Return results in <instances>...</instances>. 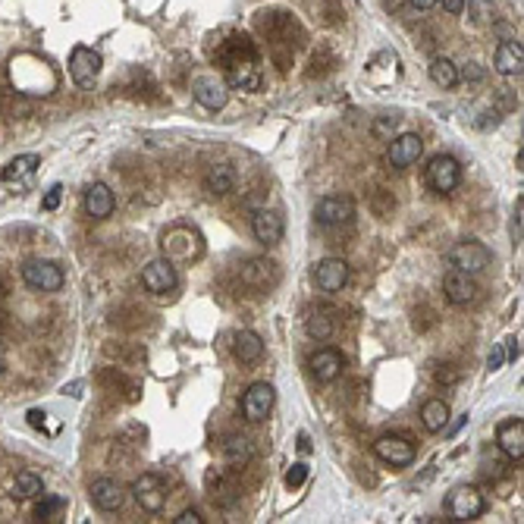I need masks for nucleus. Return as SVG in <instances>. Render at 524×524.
Returning a JSON list of instances; mask_svg holds the SVG:
<instances>
[{
    "instance_id": "obj_1",
    "label": "nucleus",
    "mask_w": 524,
    "mask_h": 524,
    "mask_svg": "<svg viewBox=\"0 0 524 524\" xmlns=\"http://www.w3.org/2000/svg\"><path fill=\"white\" fill-rule=\"evenodd\" d=\"M10 79H13V85H16V91H23V94H50L54 91V85H57V79H54V69L47 67L45 60H38V57H13V63H10Z\"/></svg>"
},
{
    "instance_id": "obj_2",
    "label": "nucleus",
    "mask_w": 524,
    "mask_h": 524,
    "mask_svg": "<svg viewBox=\"0 0 524 524\" xmlns=\"http://www.w3.org/2000/svg\"><path fill=\"white\" fill-rule=\"evenodd\" d=\"M164 254L170 261H195L201 258L205 245H201V232L192 227H173L164 232Z\"/></svg>"
},
{
    "instance_id": "obj_3",
    "label": "nucleus",
    "mask_w": 524,
    "mask_h": 524,
    "mask_svg": "<svg viewBox=\"0 0 524 524\" xmlns=\"http://www.w3.org/2000/svg\"><path fill=\"white\" fill-rule=\"evenodd\" d=\"M458 183H462V164L452 154H436L431 164H427V186L440 195L455 192Z\"/></svg>"
},
{
    "instance_id": "obj_4",
    "label": "nucleus",
    "mask_w": 524,
    "mask_h": 524,
    "mask_svg": "<svg viewBox=\"0 0 524 524\" xmlns=\"http://www.w3.org/2000/svg\"><path fill=\"white\" fill-rule=\"evenodd\" d=\"M449 264H452L455 270H465V273H480L493 264V251L486 249V245L468 239V242H458L455 249L449 251Z\"/></svg>"
},
{
    "instance_id": "obj_5",
    "label": "nucleus",
    "mask_w": 524,
    "mask_h": 524,
    "mask_svg": "<svg viewBox=\"0 0 524 524\" xmlns=\"http://www.w3.org/2000/svg\"><path fill=\"white\" fill-rule=\"evenodd\" d=\"M98 72H101V54L94 47H72L69 54V76L72 82L79 85V89H91L94 82H98Z\"/></svg>"
},
{
    "instance_id": "obj_6",
    "label": "nucleus",
    "mask_w": 524,
    "mask_h": 524,
    "mask_svg": "<svg viewBox=\"0 0 524 524\" xmlns=\"http://www.w3.org/2000/svg\"><path fill=\"white\" fill-rule=\"evenodd\" d=\"M449 512H452L455 521H474L484 515L486 508V499L484 493L477 490V486H455L452 493H449Z\"/></svg>"
},
{
    "instance_id": "obj_7",
    "label": "nucleus",
    "mask_w": 524,
    "mask_h": 524,
    "mask_svg": "<svg viewBox=\"0 0 524 524\" xmlns=\"http://www.w3.org/2000/svg\"><path fill=\"white\" fill-rule=\"evenodd\" d=\"M355 217V201L348 195H324L314 205V220L324 227H342Z\"/></svg>"
},
{
    "instance_id": "obj_8",
    "label": "nucleus",
    "mask_w": 524,
    "mask_h": 524,
    "mask_svg": "<svg viewBox=\"0 0 524 524\" xmlns=\"http://www.w3.org/2000/svg\"><path fill=\"white\" fill-rule=\"evenodd\" d=\"M176 283H179V276H176V267H173L170 258H157V261H151V264H144L142 286L148 289V292L166 295V292L176 289Z\"/></svg>"
},
{
    "instance_id": "obj_9",
    "label": "nucleus",
    "mask_w": 524,
    "mask_h": 524,
    "mask_svg": "<svg viewBox=\"0 0 524 524\" xmlns=\"http://www.w3.org/2000/svg\"><path fill=\"white\" fill-rule=\"evenodd\" d=\"M132 496L138 499V506H142L144 512H160V508H164V502H166V484H164V477L154 474V471H144L142 477H135Z\"/></svg>"
},
{
    "instance_id": "obj_10",
    "label": "nucleus",
    "mask_w": 524,
    "mask_h": 524,
    "mask_svg": "<svg viewBox=\"0 0 524 524\" xmlns=\"http://www.w3.org/2000/svg\"><path fill=\"white\" fill-rule=\"evenodd\" d=\"M192 94L205 110H223L229 101V89L220 76H195L192 79Z\"/></svg>"
},
{
    "instance_id": "obj_11",
    "label": "nucleus",
    "mask_w": 524,
    "mask_h": 524,
    "mask_svg": "<svg viewBox=\"0 0 524 524\" xmlns=\"http://www.w3.org/2000/svg\"><path fill=\"white\" fill-rule=\"evenodd\" d=\"M273 402H276V389L270 387V383L258 380V383H251V387L245 389V396H242V414L258 424V421H264L267 414L273 411Z\"/></svg>"
},
{
    "instance_id": "obj_12",
    "label": "nucleus",
    "mask_w": 524,
    "mask_h": 524,
    "mask_svg": "<svg viewBox=\"0 0 524 524\" xmlns=\"http://www.w3.org/2000/svg\"><path fill=\"white\" fill-rule=\"evenodd\" d=\"M23 280L38 292H57L63 286V270L54 261H28L23 267Z\"/></svg>"
},
{
    "instance_id": "obj_13",
    "label": "nucleus",
    "mask_w": 524,
    "mask_h": 524,
    "mask_svg": "<svg viewBox=\"0 0 524 524\" xmlns=\"http://www.w3.org/2000/svg\"><path fill=\"white\" fill-rule=\"evenodd\" d=\"M374 455L380 458V462L392 465V468H405V465L414 462V446L405 440V436L387 433V436H380V440L374 443Z\"/></svg>"
},
{
    "instance_id": "obj_14",
    "label": "nucleus",
    "mask_w": 524,
    "mask_h": 524,
    "mask_svg": "<svg viewBox=\"0 0 524 524\" xmlns=\"http://www.w3.org/2000/svg\"><path fill=\"white\" fill-rule=\"evenodd\" d=\"M443 292H446V298L452 304L465 308V304L477 302L480 289L474 283V273H465V270H455V267H452V270L446 273V280H443Z\"/></svg>"
},
{
    "instance_id": "obj_15",
    "label": "nucleus",
    "mask_w": 524,
    "mask_h": 524,
    "mask_svg": "<svg viewBox=\"0 0 524 524\" xmlns=\"http://www.w3.org/2000/svg\"><path fill=\"white\" fill-rule=\"evenodd\" d=\"M89 496L94 502V508H101V512H116V508H123V502H126V490H123L120 480L98 477L89 486Z\"/></svg>"
},
{
    "instance_id": "obj_16",
    "label": "nucleus",
    "mask_w": 524,
    "mask_h": 524,
    "mask_svg": "<svg viewBox=\"0 0 524 524\" xmlns=\"http://www.w3.org/2000/svg\"><path fill=\"white\" fill-rule=\"evenodd\" d=\"M421 154H424V142H421V135L405 132V135L392 138V144L387 151V160H389V166H396V170H405V166L418 164Z\"/></svg>"
},
{
    "instance_id": "obj_17",
    "label": "nucleus",
    "mask_w": 524,
    "mask_h": 524,
    "mask_svg": "<svg viewBox=\"0 0 524 524\" xmlns=\"http://www.w3.org/2000/svg\"><path fill=\"white\" fill-rule=\"evenodd\" d=\"M314 283L320 292H339L348 283V264L342 258H324L314 267Z\"/></svg>"
},
{
    "instance_id": "obj_18",
    "label": "nucleus",
    "mask_w": 524,
    "mask_h": 524,
    "mask_svg": "<svg viewBox=\"0 0 524 524\" xmlns=\"http://www.w3.org/2000/svg\"><path fill=\"white\" fill-rule=\"evenodd\" d=\"M496 443H499L502 452H506V458L521 462V458H524V421L512 418V421H506V424H499Z\"/></svg>"
},
{
    "instance_id": "obj_19",
    "label": "nucleus",
    "mask_w": 524,
    "mask_h": 524,
    "mask_svg": "<svg viewBox=\"0 0 524 524\" xmlns=\"http://www.w3.org/2000/svg\"><path fill=\"white\" fill-rule=\"evenodd\" d=\"M229 85H232V89H242V91H258L261 89L258 57L251 54L249 60H242V57L229 60Z\"/></svg>"
},
{
    "instance_id": "obj_20",
    "label": "nucleus",
    "mask_w": 524,
    "mask_h": 524,
    "mask_svg": "<svg viewBox=\"0 0 524 524\" xmlns=\"http://www.w3.org/2000/svg\"><path fill=\"white\" fill-rule=\"evenodd\" d=\"M276 280H280V270H276V264L267 258H254L242 267V283L251 289H261V292L276 286Z\"/></svg>"
},
{
    "instance_id": "obj_21",
    "label": "nucleus",
    "mask_w": 524,
    "mask_h": 524,
    "mask_svg": "<svg viewBox=\"0 0 524 524\" xmlns=\"http://www.w3.org/2000/svg\"><path fill=\"white\" fill-rule=\"evenodd\" d=\"M251 232L261 245H276L283 239V217L273 210H254L251 214Z\"/></svg>"
},
{
    "instance_id": "obj_22",
    "label": "nucleus",
    "mask_w": 524,
    "mask_h": 524,
    "mask_svg": "<svg viewBox=\"0 0 524 524\" xmlns=\"http://www.w3.org/2000/svg\"><path fill=\"white\" fill-rule=\"evenodd\" d=\"M113 207H116V198L107 183H91L85 188V210H89V217L104 220V217L113 214Z\"/></svg>"
},
{
    "instance_id": "obj_23",
    "label": "nucleus",
    "mask_w": 524,
    "mask_h": 524,
    "mask_svg": "<svg viewBox=\"0 0 524 524\" xmlns=\"http://www.w3.org/2000/svg\"><path fill=\"white\" fill-rule=\"evenodd\" d=\"M342 355L336 348H320V352L311 355V374H314L317 383H333L342 374Z\"/></svg>"
},
{
    "instance_id": "obj_24",
    "label": "nucleus",
    "mask_w": 524,
    "mask_h": 524,
    "mask_svg": "<svg viewBox=\"0 0 524 524\" xmlns=\"http://www.w3.org/2000/svg\"><path fill=\"white\" fill-rule=\"evenodd\" d=\"M38 164L41 160L35 157V154H23V157H13L10 164L4 166V173H0V179H4L6 186H16V188H23L32 183V176H35V170H38Z\"/></svg>"
},
{
    "instance_id": "obj_25",
    "label": "nucleus",
    "mask_w": 524,
    "mask_h": 524,
    "mask_svg": "<svg viewBox=\"0 0 524 524\" xmlns=\"http://www.w3.org/2000/svg\"><path fill=\"white\" fill-rule=\"evenodd\" d=\"M232 352H236V358L242 361V365H258V361L264 358V339L254 330H242L232 339Z\"/></svg>"
},
{
    "instance_id": "obj_26",
    "label": "nucleus",
    "mask_w": 524,
    "mask_h": 524,
    "mask_svg": "<svg viewBox=\"0 0 524 524\" xmlns=\"http://www.w3.org/2000/svg\"><path fill=\"white\" fill-rule=\"evenodd\" d=\"M521 67H524L521 41H502L496 47V69L502 76H521Z\"/></svg>"
},
{
    "instance_id": "obj_27",
    "label": "nucleus",
    "mask_w": 524,
    "mask_h": 524,
    "mask_svg": "<svg viewBox=\"0 0 524 524\" xmlns=\"http://www.w3.org/2000/svg\"><path fill=\"white\" fill-rule=\"evenodd\" d=\"M232 186H236V173H232L229 164H214L207 170L205 176V188L210 195H217V198H223V195L232 192Z\"/></svg>"
},
{
    "instance_id": "obj_28",
    "label": "nucleus",
    "mask_w": 524,
    "mask_h": 524,
    "mask_svg": "<svg viewBox=\"0 0 524 524\" xmlns=\"http://www.w3.org/2000/svg\"><path fill=\"white\" fill-rule=\"evenodd\" d=\"M421 424H424V431H431V433L446 431V424H449V405L443 402V399H431V402L421 409Z\"/></svg>"
},
{
    "instance_id": "obj_29",
    "label": "nucleus",
    "mask_w": 524,
    "mask_h": 524,
    "mask_svg": "<svg viewBox=\"0 0 524 524\" xmlns=\"http://www.w3.org/2000/svg\"><path fill=\"white\" fill-rule=\"evenodd\" d=\"M223 455H227L229 465L242 468V465H249L254 458V446H251L249 436H229V440L223 443Z\"/></svg>"
},
{
    "instance_id": "obj_30",
    "label": "nucleus",
    "mask_w": 524,
    "mask_h": 524,
    "mask_svg": "<svg viewBox=\"0 0 524 524\" xmlns=\"http://www.w3.org/2000/svg\"><path fill=\"white\" fill-rule=\"evenodd\" d=\"M431 82L440 85V89H455L458 85V67L449 57H436L431 60Z\"/></svg>"
},
{
    "instance_id": "obj_31",
    "label": "nucleus",
    "mask_w": 524,
    "mask_h": 524,
    "mask_svg": "<svg viewBox=\"0 0 524 524\" xmlns=\"http://www.w3.org/2000/svg\"><path fill=\"white\" fill-rule=\"evenodd\" d=\"M45 493V484H41L38 474H32V471H19L16 480H13V496L16 499H35Z\"/></svg>"
},
{
    "instance_id": "obj_32",
    "label": "nucleus",
    "mask_w": 524,
    "mask_h": 524,
    "mask_svg": "<svg viewBox=\"0 0 524 524\" xmlns=\"http://www.w3.org/2000/svg\"><path fill=\"white\" fill-rule=\"evenodd\" d=\"M304 330H308V336L311 339H317V342H326L333 336V320L324 314V311H311L308 317H304Z\"/></svg>"
},
{
    "instance_id": "obj_33",
    "label": "nucleus",
    "mask_w": 524,
    "mask_h": 524,
    "mask_svg": "<svg viewBox=\"0 0 524 524\" xmlns=\"http://www.w3.org/2000/svg\"><path fill=\"white\" fill-rule=\"evenodd\" d=\"M465 6L471 10V19H474L477 25L493 23V16H496V6H493V0H465Z\"/></svg>"
},
{
    "instance_id": "obj_34",
    "label": "nucleus",
    "mask_w": 524,
    "mask_h": 524,
    "mask_svg": "<svg viewBox=\"0 0 524 524\" xmlns=\"http://www.w3.org/2000/svg\"><path fill=\"white\" fill-rule=\"evenodd\" d=\"M67 508V499L63 496H41V502H38V508H35V515H38L41 521H54L57 515Z\"/></svg>"
},
{
    "instance_id": "obj_35",
    "label": "nucleus",
    "mask_w": 524,
    "mask_h": 524,
    "mask_svg": "<svg viewBox=\"0 0 524 524\" xmlns=\"http://www.w3.org/2000/svg\"><path fill=\"white\" fill-rule=\"evenodd\" d=\"M304 477H308V465H292V468H289V474H286V486L289 490H295V486H302L304 484Z\"/></svg>"
},
{
    "instance_id": "obj_36",
    "label": "nucleus",
    "mask_w": 524,
    "mask_h": 524,
    "mask_svg": "<svg viewBox=\"0 0 524 524\" xmlns=\"http://www.w3.org/2000/svg\"><path fill=\"white\" fill-rule=\"evenodd\" d=\"M60 195H63L60 186H50L47 195H45V201H41V207H45V210H57V205H60Z\"/></svg>"
},
{
    "instance_id": "obj_37",
    "label": "nucleus",
    "mask_w": 524,
    "mask_h": 524,
    "mask_svg": "<svg viewBox=\"0 0 524 524\" xmlns=\"http://www.w3.org/2000/svg\"><path fill=\"white\" fill-rule=\"evenodd\" d=\"M502 365H506V346L499 342V346L490 352V361H486V368H490V370H499Z\"/></svg>"
},
{
    "instance_id": "obj_38",
    "label": "nucleus",
    "mask_w": 524,
    "mask_h": 524,
    "mask_svg": "<svg viewBox=\"0 0 524 524\" xmlns=\"http://www.w3.org/2000/svg\"><path fill=\"white\" fill-rule=\"evenodd\" d=\"M173 521H176V524H201L205 518H201L198 508H186V512L179 515V518H173Z\"/></svg>"
},
{
    "instance_id": "obj_39",
    "label": "nucleus",
    "mask_w": 524,
    "mask_h": 524,
    "mask_svg": "<svg viewBox=\"0 0 524 524\" xmlns=\"http://www.w3.org/2000/svg\"><path fill=\"white\" fill-rule=\"evenodd\" d=\"M443 10H446L449 16H458V13L465 10V0H443Z\"/></svg>"
},
{
    "instance_id": "obj_40",
    "label": "nucleus",
    "mask_w": 524,
    "mask_h": 524,
    "mask_svg": "<svg viewBox=\"0 0 524 524\" xmlns=\"http://www.w3.org/2000/svg\"><path fill=\"white\" fill-rule=\"evenodd\" d=\"M484 76V69H477V63H468L462 72H458V79H480Z\"/></svg>"
},
{
    "instance_id": "obj_41",
    "label": "nucleus",
    "mask_w": 524,
    "mask_h": 524,
    "mask_svg": "<svg viewBox=\"0 0 524 524\" xmlns=\"http://www.w3.org/2000/svg\"><path fill=\"white\" fill-rule=\"evenodd\" d=\"M45 418H47V414H45V411H38V409L28 411V424H32V427H45Z\"/></svg>"
},
{
    "instance_id": "obj_42",
    "label": "nucleus",
    "mask_w": 524,
    "mask_h": 524,
    "mask_svg": "<svg viewBox=\"0 0 524 524\" xmlns=\"http://www.w3.org/2000/svg\"><path fill=\"white\" fill-rule=\"evenodd\" d=\"M414 6H418V10H431L433 4H440V0H411Z\"/></svg>"
}]
</instances>
